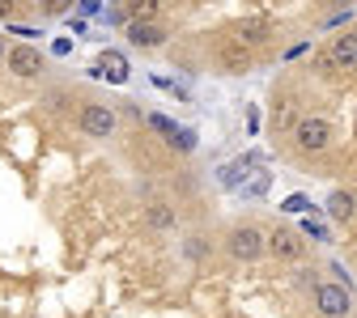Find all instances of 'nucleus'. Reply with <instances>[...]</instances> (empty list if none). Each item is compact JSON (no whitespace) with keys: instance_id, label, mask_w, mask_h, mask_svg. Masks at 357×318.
I'll return each instance as SVG.
<instances>
[{"instance_id":"obj_1","label":"nucleus","mask_w":357,"mask_h":318,"mask_svg":"<svg viewBox=\"0 0 357 318\" xmlns=\"http://www.w3.org/2000/svg\"><path fill=\"white\" fill-rule=\"evenodd\" d=\"M115 111L111 106H102V102H81L77 106V127L85 132V136H94V141H107V136L115 132Z\"/></svg>"},{"instance_id":"obj_2","label":"nucleus","mask_w":357,"mask_h":318,"mask_svg":"<svg viewBox=\"0 0 357 318\" xmlns=\"http://www.w3.org/2000/svg\"><path fill=\"white\" fill-rule=\"evenodd\" d=\"M226 251H230L234 259H243V263H255V259L268 255V238H264L259 230H251V225H238V230L226 234Z\"/></svg>"},{"instance_id":"obj_3","label":"nucleus","mask_w":357,"mask_h":318,"mask_svg":"<svg viewBox=\"0 0 357 318\" xmlns=\"http://www.w3.org/2000/svg\"><path fill=\"white\" fill-rule=\"evenodd\" d=\"M294 141H298L302 153H324V149L332 145V123L310 115V119H302V123L294 127Z\"/></svg>"},{"instance_id":"obj_4","label":"nucleus","mask_w":357,"mask_h":318,"mask_svg":"<svg viewBox=\"0 0 357 318\" xmlns=\"http://www.w3.org/2000/svg\"><path fill=\"white\" fill-rule=\"evenodd\" d=\"M9 72L13 77H22V81H34V77H43V68H47V60H43V51L38 47H30V42H17V47H9Z\"/></svg>"},{"instance_id":"obj_5","label":"nucleus","mask_w":357,"mask_h":318,"mask_svg":"<svg viewBox=\"0 0 357 318\" xmlns=\"http://www.w3.org/2000/svg\"><path fill=\"white\" fill-rule=\"evenodd\" d=\"M268 255L281 259V263H294V259H302L306 251H302V238L289 230V225H277V230L268 234Z\"/></svg>"},{"instance_id":"obj_6","label":"nucleus","mask_w":357,"mask_h":318,"mask_svg":"<svg viewBox=\"0 0 357 318\" xmlns=\"http://www.w3.org/2000/svg\"><path fill=\"white\" fill-rule=\"evenodd\" d=\"M315 305H319V314L324 318H344L349 314V289H340V285H315Z\"/></svg>"},{"instance_id":"obj_7","label":"nucleus","mask_w":357,"mask_h":318,"mask_svg":"<svg viewBox=\"0 0 357 318\" xmlns=\"http://www.w3.org/2000/svg\"><path fill=\"white\" fill-rule=\"evenodd\" d=\"M234 38L243 42V47H268V38H273V22H268V17H238Z\"/></svg>"},{"instance_id":"obj_8","label":"nucleus","mask_w":357,"mask_h":318,"mask_svg":"<svg viewBox=\"0 0 357 318\" xmlns=\"http://www.w3.org/2000/svg\"><path fill=\"white\" fill-rule=\"evenodd\" d=\"M128 56L123 51H98V60H94V77H107L111 85H123L128 81Z\"/></svg>"},{"instance_id":"obj_9","label":"nucleus","mask_w":357,"mask_h":318,"mask_svg":"<svg viewBox=\"0 0 357 318\" xmlns=\"http://www.w3.org/2000/svg\"><path fill=\"white\" fill-rule=\"evenodd\" d=\"M328 64H332V68H353V64H357V34H344V38L332 42Z\"/></svg>"},{"instance_id":"obj_10","label":"nucleus","mask_w":357,"mask_h":318,"mask_svg":"<svg viewBox=\"0 0 357 318\" xmlns=\"http://www.w3.org/2000/svg\"><path fill=\"white\" fill-rule=\"evenodd\" d=\"M128 38L141 42V47H162V42H166V30H162V26H149V22H132V26H128Z\"/></svg>"},{"instance_id":"obj_11","label":"nucleus","mask_w":357,"mask_h":318,"mask_svg":"<svg viewBox=\"0 0 357 318\" xmlns=\"http://www.w3.org/2000/svg\"><path fill=\"white\" fill-rule=\"evenodd\" d=\"M298 123H302L298 102H294V98H277V106H273V127H277V132H289V127H298Z\"/></svg>"},{"instance_id":"obj_12","label":"nucleus","mask_w":357,"mask_h":318,"mask_svg":"<svg viewBox=\"0 0 357 318\" xmlns=\"http://www.w3.org/2000/svg\"><path fill=\"white\" fill-rule=\"evenodd\" d=\"M145 221L153 225V230H174V221H178V216H174V208H170V204L153 200V204L145 208Z\"/></svg>"},{"instance_id":"obj_13","label":"nucleus","mask_w":357,"mask_h":318,"mask_svg":"<svg viewBox=\"0 0 357 318\" xmlns=\"http://www.w3.org/2000/svg\"><path fill=\"white\" fill-rule=\"evenodd\" d=\"M255 166H259V153H247L238 166H226V170H221V178H226V183H238V178H247Z\"/></svg>"},{"instance_id":"obj_14","label":"nucleus","mask_w":357,"mask_h":318,"mask_svg":"<svg viewBox=\"0 0 357 318\" xmlns=\"http://www.w3.org/2000/svg\"><path fill=\"white\" fill-rule=\"evenodd\" d=\"M328 212H332L336 221H349V216H353V200H349L344 191H332V200H328Z\"/></svg>"},{"instance_id":"obj_15","label":"nucleus","mask_w":357,"mask_h":318,"mask_svg":"<svg viewBox=\"0 0 357 318\" xmlns=\"http://www.w3.org/2000/svg\"><path fill=\"white\" fill-rule=\"evenodd\" d=\"M208 251H213V246H208V238H188V242H183V255H188L192 263L208 259Z\"/></svg>"},{"instance_id":"obj_16","label":"nucleus","mask_w":357,"mask_h":318,"mask_svg":"<svg viewBox=\"0 0 357 318\" xmlns=\"http://www.w3.org/2000/svg\"><path fill=\"white\" fill-rule=\"evenodd\" d=\"M0 56H9V47H5V42H0Z\"/></svg>"}]
</instances>
